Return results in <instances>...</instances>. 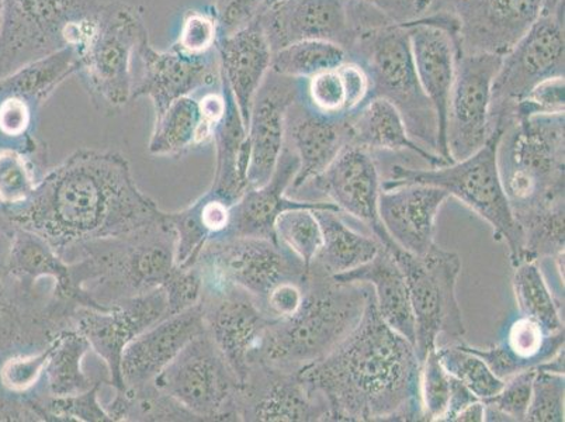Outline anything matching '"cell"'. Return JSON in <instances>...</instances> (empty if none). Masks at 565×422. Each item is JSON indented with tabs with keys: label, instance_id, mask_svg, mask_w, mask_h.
Here are the masks:
<instances>
[{
	"label": "cell",
	"instance_id": "25",
	"mask_svg": "<svg viewBox=\"0 0 565 422\" xmlns=\"http://www.w3.org/2000/svg\"><path fill=\"white\" fill-rule=\"evenodd\" d=\"M450 196L429 184H405L382 189L380 220L398 249L409 254H428L435 243V221Z\"/></svg>",
	"mask_w": 565,
	"mask_h": 422
},
{
	"label": "cell",
	"instance_id": "49",
	"mask_svg": "<svg viewBox=\"0 0 565 422\" xmlns=\"http://www.w3.org/2000/svg\"><path fill=\"white\" fill-rule=\"evenodd\" d=\"M50 351L51 345L39 354L4 360L0 367V383L13 393H23V391L32 389L38 383L41 373L45 372Z\"/></svg>",
	"mask_w": 565,
	"mask_h": 422
},
{
	"label": "cell",
	"instance_id": "28",
	"mask_svg": "<svg viewBox=\"0 0 565 422\" xmlns=\"http://www.w3.org/2000/svg\"><path fill=\"white\" fill-rule=\"evenodd\" d=\"M221 78L228 85L245 128L252 103L271 68V51L258 18L218 41Z\"/></svg>",
	"mask_w": 565,
	"mask_h": 422
},
{
	"label": "cell",
	"instance_id": "56",
	"mask_svg": "<svg viewBox=\"0 0 565 422\" xmlns=\"http://www.w3.org/2000/svg\"><path fill=\"white\" fill-rule=\"evenodd\" d=\"M30 110L28 103L19 97H8L0 103V131L4 136L19 137L28 130Z\"/></svg>",
	"mask_w": 565,
	"mask_h": 422
},
{
	"label": "cell",
	"instance_id": "9",
	"mask_svg": "<svg viewBox=\"0 0 565 422\" xmlns=\"http://www.w3.org/2000/svg\"><path fill=\"white\" fill-rule=\"evenodd\" d=\"M0 74L68 45L79 48L100 3L95 0H3Z\"/></svg>",
	"mask_w": 565,
	"mask_h": 422
},
{
	"label": "cell",
	"instance_id": "6",
	"mask_svg": "<svg viewBox=\"0 0 565 422\" xmlns=\"http://www.w3.org/2000/svg\"><path fill=\"white\" fill-rule=\"evenodd\" d=\"M505 130L495 128L479 151L461 161L433 169H411L394 165L390 177L382 180V189H394L405 184H429L444 189L479 214L494 230L498 241H503L510 251L512 266L523 260V236L515 215L503 192L498 149Z\"/></svg>",
	"mask_w": 565,
	"mask_h": 422
},
{
	"label": "cell",
	"instance_id": "40",
	"mask_svg": "<svg viewBox=\"0 0 565 422\" xmlns=\"http://www.w3.org/2000/svg\"><path fill=\"white\" fill-rule=\"evenodd\" d=\"M347 60V51L335 44L317 40L300 41L275 51L270 71L287 78L307 81Z\"/></svg>",
	"mask_w": 565,
	"mask_h": 422
},
{
	"label": "cell",
	"instance_id": "35",
	"mask_svg": "<svg viewBox=\"0 0 565 422\" xmlns=\"http://www.w3.org/2000/svg\"><path fill=\"white\" fill-rule=\"evenodd\" d=\"M9 272L19 279L35 281L50 276L56 283V292L65 300L74 302L70 265L56 254L53 246L40 235L14 228L9 250Z\"/></svg>",
	"mask_w": 565,
	"mask_h": 422
},
{
	"label": "cell",
	"instance_id": "15",
	"mask_svg": "<svg viewBox=\"0 0 565 422\" xmlns=\"http://www.w3.org/2000/svg\"><path fill=\"white\" fill-rule=\"evenodd\" d=\"M501 61L500 55L459 51L445 128L450 162L472 156L491 137L492 84Z\"/></svg>",
	"mask_w": 565,
	"mask_h": 422
},
{
	"label": "cell",
	"instance_id": "32",
	"mask_svg": "<svg viewBox=\"0 0 565 422\" xmlns=\"http://www.w3.org/2000/svg\"><path fill=\"white\" fill-rule=\"evenodd\" d=\"M223 82L227 112L213 131L215 144H217V171H215L210 193L233 205L248 189L246 171H248L249 154L243 118L228 85L224 80Z\"/></svg>",
	"mask_w": 565,
	"mask_h": 422
},
{
	"label": "cell",
	"instance_id": "48",
	"mask_svg": "<svg viewBox=\"0 0 565 422\" xmlns=\"http://www.w3.org/2000/svg\"><path fill=\"white\" fill-rule=\"evenodd\" d=\"M565 110V85L564 76L542 82L533 87L525 99L519 102L513 123L533 116L564 115ZM512 123V125H513Z\"/></svg>",
	"mask_w": 565,
	"mask_h": 422
},
{
	"label": "cell",
	"instance_id": "36",
	"mask_svg": "<svg viewBox=\"0 0 565 422\" xmlns=\"http://www.w3.org/2000/svg\"><path fill=\"white\" fill-rule=\"evenodd\" d=\"M90 344L75 327L64 329L51 341L45 367L51 398H72L94 389L97 383L82 369Z\"/></svg>",
	"mask_w": 565,
	"mask_h": 422
},
{
	"label": "cell",
	"instance_id": "1",
	"mask_svg": "<svg viewBox=\"0 0 565 422\" xmlns=\"http://www.w3.org/2000/svg\"><path fill=\"white\" fill-rule=\"evenodd\" d=\"M14 228L32 231L64 255L87 241L111 239L161 223L116 152L81 149L55 168L22 204L7 210Z\"/></svg>",
	"mask_w": 565,
	"mask_h": 422
},
{
	"label": "cell",
	"instance_id": "14",
	"mask_svg": "<svg viewBox=\"0 0 565 422\" xmlns=\"http://www.w3.org/2000/svg\"><path fill=\"white\" fill-rule=\"evenodd\" d=\"M199 420L239 421V380L207 331L198 334L153 380Z\"/></svg>",
	"mask_w": 565,
	"mask_h": 422
},
{
	"label": "cell",
	"instance_id": "50",
	"mask_svg": "<svg viewBox=\"0 0 565 422\" xmlns=\"http://www.w3.org/2000/svg\"><path fill=\"white\" fill-rule=\"evenodd\" d=\"M168 295V317L199 305L203 279L196 265L174 270L171 279L163 285Z\"/></svg>",
	"mask_w": 565,
	"mask_h": 422
},
{
	"label": "cell",
	"instance_id": "43",
	"mask_svg": "<svg viewBox=\"0 0 565 422\" xmlns=\"http://www.w3.org/2000/svg\"><path fill=\"white\" fill-rule=\"evenodd\" d=\"M537 369V368H536ZM536 369L522 370L503 382L500 393L486 400V421H525Z\"/></svg>",
	"mask_w": 565,
	"mask_h": 422
},
{
	"label": "cell",
	"instance_id": "29",
	"mask_svg": "<svg viewBox=\"0 0 565 422\" xmlns=\"http://www.w3.org/2000/svg\"><path fill=\"white\" fill-rule=\"evenodd\" d=\"M564 331L550 333L541 323L519 314L508 324L501 341L494 347L465 345L470 352L484 360L497 378L505 382L513 374L542 367L556 357L564 349Z\"/></svg>",
	"mask_w": 565,
	"mask_h": 422
},
{
	"label": "cell",
	"instance_id": "41",
	"mask_svg": "<svg viewBox=\"0 0 565 422\" xmlns=\"http://www.w3.org/2000/svg\"><path fill=\"white\" fill-rule=\"evenodd\" d=\"M466 341L441 344L436 347V354L444 368L482 401L495 398L500 393L503 380L480 357L466 348Z\"/></svg>",
	"mask_w": 565,
	"mask_h": 422
},
{
	"label": "cell",
	"instance_id": "23",
	"mask_svg": "<svg viewBox=\"0 0 565 422\" xmlns=\"http://www.w3.org/2000/svg\"><path fill=\"white\" fill-rule=\"evenodd\" d=\"M297 169H299V158L285 146L274 177L264 187L245 190L238 202L231 205L227 229L218 235L259 236V239L277 241L275 221L282 211L300 208L338 210L331 202L289 198L287 189L291 187Z\"/></svg>",
	"mask_w": 565,
	"mask_h": 422
},
{
	"label": "cell",
	"instance_id": "10",
	"mask_svg": "<svg viewBox=\"0 0 565 422\" xmlns=\"http://www.w3.org/2000/svg\"><path fill=\"white\" fill-rule=\"evenodd\" d=\"M258 20L274 53L317 40L345 50L348 59L364 34L395 24L362 0H277L260 10Z\"/></svg>",
	"mask_w": 565,
	"mask_h": 422
},
{
	"label": "cell",
	"instance_id": "58",
	"mask_svg": "<svg viewBox=\"0 0 565 422\" xmlns=\"http://www.w3.org/2000/svg\"><path fill=\"white\" fill-rule=\"evenodd\" d=\"M199 106L205 125L214 128L223 120L225 112H227V99L224 95L209 94L203 96Z\"/></svg>",
	"mask_w": 565,
	"mask_h": 422
},
{
	"label": "cell",
	"instance_id": "46",
	"mask_svg": "<svg viewBox=\"0 0 565 422\" xmlns=\"http://www.w3.org/2000/svg\"><path fill=\"white\" fill-rule=\"evenodd\" d=\"M32 172L17 151H0V202L20 204L33 193Z\"/></svg>",
	"mask_w": 565,
	"mask_h": 422
},
{
	"label": "cell",
	"instance_id": "39",
	"mask_svg": "<svg viewBox=\"0 0 565 422\" xmlns=\"http://www.w3.org/2000/svg\"><path fill=\"white\" fill-rule=\"evenodd\" d=\"M79 68V49L68 45V48L44 56V59L24 65L17 72V75L2 82L0 89L9 97H19V99L32 97V99L43 102L53 94L61 82Z\"/></svg>",
	"mask_w": 565,
	"mask_h": 422
},
{
	"label": "cell",
	"instance_id": "55",
	"mask_svg": "<svg viewBox=\"0 0 565 422\" xmlns=\"http://www.w3.org/2000/svg\"><path fill=\"white\" fill-rule=\"evenodd\" d=\"M275 2L277 0H265V7ZM362 2L377 9L393 23L404 24L424 18L430 12L436 0H362Z\"/></svg>",
	"mask_w": 565,
	"mask_h": 422
},
{
	"label": "cell",
	"instance_id": "8",
	"mask_svg": "<svg viewBox=\"0 0 565 422\" xmlns=\"http://www.w3.org/2000/svg\"><path fill=\"white\" fill-rule=\"evenodd\" d=\"M407 282L415 326V351L420 363L429 352L445 344L465 341L463 314L457 302L456 286L461 272V260L456 252L438 244L423 256L398 249L392 251Z\"/></svg>",
	"mask_w": 565,
	"mask_h": 422
},
{
	"label": "cell",
	"instance_id": "26",
	"mask_svg": "<svg viewBox=\"0 0 565 422\" xmlns=\"http://www.w3.org/2000/svg\"><path fill=\"white\" fill-rule=\"evenodd\" d=\"M348 144L347 117L318 115L300 95L287 113L286 122V146L299 158L290 188L299 192L320 177Z\"/></svg>",
	"mask_w": 565,
	"mask_h": 422
},
{
	"label": "cell",
	"instance_id": "38",
	"mask_svg": "<svg viewBox=\"0 0 565 422\" xmlns=\"http://www.w3.org/2000/svg\"><path fill=\"white\" fill-rule=\"evenodd\" d=\"M512 287L521 316L541 323L550 333L564 331V303L550 287L541 262L525 261L513 266Z\"/></svg>",
	"mask_w": 565,
	"mask_h": 422
},
{
	"label": "cell",
	"instance_id": "42",
	"mask_svg": "<svg viewBox=\"0 0 565 422\" xmlns=\"http://www.w3.org/2000/svg\"><path fill=\"white\" fill-rule=\"evenodd\" d=\"M315 209L282 211L275 221L277 243L299 259L308 270L321 250L322 233Z\"/></svg>",
	"mask_w": 565,
	"mask_h": 422
},
{
	"label": "cell",
	"instance_id": "54",
	"mask_svg": "<svg viewBox=\"0 0 565 422\" xmlns=\"http://www.w3.org/2000/svg\"><path fill=\"white\" fill-rule=\"evenodd\" d=\"M38 321H29V316L19 310L18 305L9 298L0 296V352H8L18 342H23V337H30V328Z\"/></svg>",
	"mask_w": 565,
	"mask_h": 422
},
{
	"label": "cell",
	"instance_id": "44",
	"mask_svg": "<svg viewBox=\"0 0 565 422\" xmlns=\"http://www.w3.org/2000/svg\"><path fill=\"white\" fill-rule=\"evenodd\" d=\"M451 376L441 365L436 349L428 354L420 367L419 398L423 421L441 422L448 409Z\"/></svg>",
	"mask_w": 565,
	"mask_h": 422
},
{
	"label": "cell",
	"instance_id": "34",
	"mask_svg": "<svg viewBox=\"0 0 565 422\" xmlns=\"http://www.w3.org/2000/svg\"><path fill=\"white\" fill-rule=\"evenodd\" d=\"M370 81L366 71L354 61L322 71L302 82V99L318 115L347 117L367 101Z\"/></svg>",
	"mask_w": 565,
	"mask_h": 422
},
{
	"label": "cell",
	"instance_id": "17",
	"mask_svg": "<svg viewBox=\"0 0 565 422\" xmlns=\"http://www.w3.org/2000/svg\"><path fill=\"white\" fill-rule=\"evenodd\" d=\"M199 305L205 331L243 383L265 329L274 320L255 297L235 286L203 285Z\"/></svg>",
	"mask_w": 565,
	"mask_h": 422
},
{
	"label": "cell",
	"instance_id": "21",
	"mask_svg": "<svg viewBox=\"0 0 565 422\" xmlns=\"http://www.w3.org/2000/svg\"><path fill=\"white\" fill-rule=\"evenodd\" d=\"M308 187L330 199L341 213L361 221L385 249H397L380 220L382 179L372 154L348 144L335 161L305 188Z\"/></svg>",
	"mask_w": 565,
	"mask_h": 422
},
{
	"label": "cell",
	"instance_id": "47",
	"mask_svg": "<svg viewBox=\"0 0 565 422\" xmlns=\"http://www.w3.org/2000/svg\"><path fill=\"white\" fill-rule=\"evenodd\" d=\"M100 384L97 383L94 389L84 394L72 395V398H51L45 405H35L40 410L44 409L41 415H53L55 419L78 420V421H111L110 415L102 409L97 393Z\"/></svg>",
	"mask_w": 565,
	"mask_h": 422
},
{
	"label": "cell",
	"instance_id": "24",
	"mask_svg": "<svg viewBox=\"0 0 565 422\" xmlns=\"http://www.w3.org/2000/svg\"><path fill=\"white\" fill-rule=\"evenodd\" d=\"M204 328L202 307L196 305L163 318L134 338L121 355L120 373L125 388L152 383Z\"/></svg>",
	"mask_w": 565,
	"mask_h": 422
},
{
	"label": "cell",
	"instance_id": "3",
	"mask_svg": "<svg viewBox=\"0 0 565 422\" xmlns=\"http://www.w3.org/2000/svg\"><path fill=\"white\" fill-rule=\"evenodd\" d=\"M177 234L166 219L130 234L87 241L66 252L74 302L106 310L171 279Z\"/></svg>",
	"mask_w": 565,
	"mask_h": 422
},
{
	"label": "cell",
	"instance_id": "12",
	"mask_svg": "<svg viewBox=\"0 0 565 422\" xmlns=\"http://www.w3.org/2000/svg\"><path fill=\"white\" fill-rule=\"evenodd\" d=\"M140 13L126 3L100 4L79 45L81 68L92 91L111 109L132 96L131 59L147 39Z\"/></svg>",
	"mask_w": 565,
	"mask_h": 422
},
{
	"label": "cell",
	"instance_id": "5",
	"mask_svg": "<svg viewBox=\"0 0 565 422\" xmlns=\"http://www.w3.org/2000/svg\"><path fill=\"white\" fill-rule=\"evenodd\" d=\"M564 123V115L533 116L503 133L498 167L516 223L544 210L565 208Z\"/></svg>",
	"mask_w": 565,
	"mask_h": 422
},
{
	"label": "cell",
	"instance_id": "30",
	"mask_svg": "<svg viewBox=\"0 0 565 422\" xmlns=\"http://www.w3.org/2000/svg\"><path fill=\"white\" fill-rule=\"evenodd\" d=\"M349 144L370 154L376 151H409L423 158L430 167L438 168L449 162L438 154L419 146L409 136L407 126L394 105L382 97H372L347 116Z\"/></svg>",
	"mask_w": 565,
	"mask_h": 422
},
{
	"label": "cell",
	"instance_id": "27",
	"mask_svg": "<svg viewBox=\"0 0 565 422\" xmlns=\"http://www.w3.org/2000/svg\"><path fill=\"white\" fill-rule=\"evenodd\" d=\"M137 54L142 61L143 74L140 85L132 91L131 99L150 96L157 117L174 101L213 81V61L209 53L188 54L179 48L159 53L147 38L138 45Z\"/></svg>",
	"mask_w": 565,
	"mask_h": 422
},
{
	"label": "cell",
	"instance_id": "11",
	"mask_svg": "<svg viewBox=\"0 0 565 422\" xmlns=\"http://www.w3.org/2000/svg\"><path fill=\"white\" fill-rule=\"evenodd\" d=\"M565 71L564 2L544 10L532 29L502 56L492 84L491 128L507 131L519 102Z\"/></svg>",
	"mask_w": 565,
	"mask_h": 422
},
{
	"label": "cell",
	"instance_id": "2",
	"mask_svg": "<svg viewBox=\"0 0 565 422\" xmlns=\"http://www.w3.org/2000/svg\"><path fill=\"white\" fill-rule=\"evenodd\" d=\"M420 360L380 317L373 291L361 323L326 358L299 370L331 410V421H423Z\"/></svg>",
	"mask_w": 565,
	"mask_h": 422
},
{
	"label": "cell",
	"instance_id": "57",
	"mask_svg": "<svg viewBox=\"0 0 565 422\" xmlns=\"http://www.w3.org/2000/svg\"><path fill=\"white\" fill-rule=\"evenodd\" d=\"M476 400L480 399L477 398V395L472 393L467 386L461 383L460 380H457L451 376V390L448 409H446V413L441 422H455L456 416L459 415L460 411L466 409L467 405L475 403Z\"/></svg>",
	"mask_w": 565,
	"mask_h": 422
},
{
	"label": "cell",
	"instance_id": "31",
	"mask_svg": "<svg viewBox=\"0 0 565 422\" xmlns=\"http://www.w3.org/2000/svg\"><path fill=\"white\" fill-rule=\"evenodd\" d=\"M337 281L364 283L373 291L374 305L380 317L393 331L415 342L413 307H411L407 282L394 260L392 251L382 245L379 254L367 264L348 274L335 276Z\"/></svg>",
	"mask_w": 565,
	"mask_h": 422
},
{
	"label": "cell",
	"instance_id": "37",
	"mask_svg": "<svg viewBox=\"0 0 565 422\" xmlns=\"http://www.w3.org/2000/svg\"><path fill=\"white\" fill-rule=\"evenodd\" d=\"M214 128L205 125L199 102L183 96L157 117L150 152L153 156H177L184 149L205 143Z\"/></svg>",
	"mask_w": 565,
	"mask_h": 422
},
{
	"label": "cell",
	"instance_id": "16",
	"mask_svg": "<svg viewBox=\"0 0 565 422\" xmlns=\"http://www.w3.org/2000/svg\"><path fill=\"white\" fill-rule=\"evenodd\" d=\"M564 0H448L444 8L457 23L460 53L503 56L544 10Z\"/></svg>",
	"mask_w": 565,
	"mask_h": 422
},
{
	"label": "cell",
	"instance_id": "53",
	"mask_svg": "<svg viewBox=\"0 0 565 422\" xmlns=\"http://www.w3.org/2000/svg\"><path fill=\"white\" fill-rule=\"evenodd\" d=\"M221 38L238 32L254 22L265 7V0H217Z\"/></svg>",
	"mask_w": 565,
	"mask_h": 422
},
{
	"label": "cell",
	"instance_id": "33",
	"mask_svg": "<svg viewBox=\"0 0 565 422\" xmlns=\"http://www.w3.org/2000/svg\"><path fill=\"white\" fill-rule=\"evenodd\" d=\"M320 221L322 244L308 270L335 277L367 264L382 249L376 236L358 233L341 218V211L321 209L315 211Z\"/></svg>",
	"mask_w": 565,
	"mask_h": 422
},
{
	"label": "cell",
	"instance_id": "59",
	"mask_svg": "<svg viewBox=\"0 0 565 422\" xmlns=\"http://www.w3.org/2000/svg\"><path fill=\"white\" fill-rule=\"evenodd\" d=\"M486 421V404L482 400H476L461 410L459 415L456 416L455 422H484Z\"/></svg>",
	"mask_w": 565,
	"mask_h": 422
},
{
	"label": "cell",
	"instance_id": "18",
	"mask_svg": "<svg viewBox=\"0 0 565 422\" xmlns=\"http://www.w3.org/2000/svg\"><path fill=\"white\" fill-rule=\"evenodd\" d=\"M168 317L166 287L125 298L106 310L76 308L72 316L74 326L90 344L110 370L111 384L117 391L125 390L120 373L121 355L127 344L146 329Z\"/></svg>",
	"mask_w": 565,
	"mask_h": 422
},
{
	"label": "cell",
	"instance_id": "22",
	"mask_svg": "<svg viewBox=\"0 0 565 422\" xmlns=\"http://www.w3.org/2000/svg\"><path fill=\"white\" fill-rule=\"evenodd\" d=\"M302 82L270 71L256 92L246 128L248 188H260L274 177L286 146L287 113L302 91Z\"/></svg>",
	"mask_w": 565,
	"mask_h": 422
},
{
	"label": "cell",
	"instance_id": "51",
	"mask_svg": "<svg viewBox=\"0 0 565 422\" xmlns=\"http://www.w3.org/2000/svg\"><path fill=\"white\" fill-rule=\"evenodd\" d=\"M305 296L306 277L279 283L259 305L271 320H282L300 310Z\"/></svg>",
	"mask_w": 565,
	"mask_h": 422
},
{
	"label": "cell",
	"instance_id": "52",
	"mask_svg": "<svg viewBox=\"0 0 565 422\" xmlns=\"http://www.w3.org/2000/svg\"><path fill=\"white\" fill-rule=\"evenodd\" d=\"M217 43V23L205 14L192 12L184 19L177 48L188 54H205Z\"/></svg>",
	"mask_w": 565,
	"mask_h": 422
},
{
	"label": "cell",
	"instance_id": "20",
	"mask_svg": "<svg viewBox=\"0 0 565 422\" xmlns=\"http://www.w3.org/2000/svg\"><path fill=\"white\" fill-rule=\"evenodd\" d=\"M404 25L416 75L438 117L440 156L451 163L445 146V128L459 56L456 20L448 10L441 9Z\"/></svg>",
	"mask_w": 565,
	"mask_h": 422
},
{
	"label": "cell",
	"instance_id": "7",
	"mask_svg": "<svg viewBox=\"0 0 565 422\" xmlns=\"http://www.w3.org/2000/svg\"><path fill=\"white\" fill-rule=\"evenodd\" d=\"M349 60L363 66L372 97L394 105L419 146L440 156L438 117L416 75L407 28L387 24L364 34Z\"/></svg>",
	"mask_w": 565,
	"mask_h": 422
},
{
	"label": "cell",
	"instance_id": "19",
	"mask_svg": "<svg viewBox=\"0 0 565 422\" xmlns=\"http://www.w3.org/2000/svg\"><path fill=\"white\" fill-rule=\"evenodd\" d=\"M239 421H331V410L317 391H311L299 372L256 362L236 393Z\"/></svg>",
	"mask_w": 565,
	"mask_h": 422
},
{
	"label": "cell",
	"instance_id": "4",
	"mask_svg": "<svg viewBox=\"0 0 565 422\" xmlns=\"http://www.w3.org/2000/svg\"><path fill=\"white\" fill-rule=\"evenodd\" d=\"M370 295L372 287L364 283L341 282L307 270L300 310L267 326L252 363L260 360L299 372L326 358L361 323Z\"/></svg>",
	"mask_w": 565,
	"mask_h": 422
},
{
	"label": "cell",
	"instance_id": "45",
	"mask_svg": "<svg viewBox=\"0 0 565 422\" xmlns=\"http://www.w3.org/2000/svg\"><path fill=\"white\" fill-rule=\"evenodd\" d=\"M565 378L564 373L537 368L534 373L532 400L525 421L564 422Z\"/></svg>",
	"mask_w": 565,
	"mask_h": 422
},
{
	"label": "cell",
	"instance_id": "13",
	"mask_svg": "<svg viewBox=\"0 0 565 422\" xmlns=\"http://www.w3.org/2000/svg\"><path fill=\"white\" fill-rule=\"evenodd\" d=\"M194 265L203 285L235 286L259 303L279 283L307 275V267L285 246L259 236H213Z\"/></svg>",
	"mask_w": 565,
	"mask_h": 422
}]
</instances>
